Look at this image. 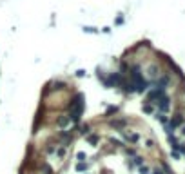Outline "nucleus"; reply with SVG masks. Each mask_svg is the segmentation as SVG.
Returning a JSON list of instances; mask_svg holds the SVG:
<instances>
[{
  "instance_id": "14",
  "label": "nucleus",
  "mask_w": 185,
  "mask_h": 174,
  "mask_svg": "<svg viewBox=\"0 0 185 174\" xmlns=\"http://www.w3.org/2000/svg\"><path fill=\"white\" fill-rule=\"evenodd\" d=\"M44 172H45V174H51V169H49L47 165H44Z\"/></svg>"
},
{
  "instance_id": "6",
  "label": "nucleus",
  "mask_w": 185,
  "mask_h": 174,
  "mask_svg": "<svg viewBox=\"0 0 185 174\" xmlns=\"http://www.w3.org/2000/svg\"><path fill=\"white\" fill-rule=\"evenodd\" d=\"M80 133H82L84 136H87V134H91V125H89V123H85V125H82V127H80Z\"/></svg>"
},
{
  "instance_id": "2",
  "label": "nucleus",
  "mask_w": 185,
  "mask_h": 174,
  "mask_svg": "<svg viewBox=\"0 0 185 174\" xmlns=\"http://www.w3.org/2000/svg\"><path fill=\"white\" fill-rule=\"evenodd\" d=\"M69 123H71V120H69V116H67V114L58 116V127H60V129H65Z\"/></svg>"
},
{
  "instance_id": "11",
  "label": "nucleus",
  "mask_w": 185,
  "mask_h": 174,
  "mask_svg": "<svg viewBox=\"0 0 185 174\" xmlns=\"http://www.w3.org/2000/svg\"><path fill=\"white\" fill-rule=\"evenodd\" d=\"M84 31H85V33H96V27H89V25H87V27H84Z\"/></svg>"
},
{
  "instance_id": "7",
  "label": "nucleus",
  "mask_w": 185,
  "mask_h": 174,
  "mask_svg": "<svg viewBox=\"0 0 185 174\" xmlns=\"http://www.w3.org/2000/svg\"><path fill=\"white\" fill-rule=\"evenodd\" d=\"M87 167H89V165H87L85 162H78V165H76V171H78V172H85V171H87Z\"/></svg>"
},
{
  "instance_id": "5",
  "label": "nucleus",
  "mask_w": 185,
  "mask_h": 174,
  "mask_svg": "<svg viewBox=\"0 0 185 174\" xmlns=\"http://www.w3.org/2000/svg\"><path fill=\"white\" fill-rule=\"evenodd\" d=\"M116 113H118V107L116 105H109L107 111H105V118H109L111 114H116Z\"/></svg>"
},
{
  "instance_id": "13",
  "label": "nucleus",
  "mask_w": 185,
  "mask_h": 174,
  "mask_svg": "<svg viewBox=\"0 0 185 174\" xmlns=\"http://www.w3.org/2000/svg\"><path fill=\"white\" fill-rule=\"evenodd\" d=\"M56 154H58L60 158H64V154H65V149H64V147H60V149L56 151Z\"/></svg>"
},
{
  "instance_id": "4",
  "label": "nucleus",
  "mask_w": 185,
  "mask_h": 174,
  "mask_svg": "<svg viewBox=\"0 0 185 174\" xmlns=\"http://www.w3.org/2000/svg\"><path fill=\"white\" fill-rule=\"evenodd\" d=\"M100 142V136L98 134H87V143L89 145H96Z\"/></svg>"
},
{
  "instance_id": "3",
  "label": "nucleus",
  "mask_w": 185,
  "mask_h": 174,
  "mask_svg": "<svg viewBox=\"0 0 185 174\" xmlns=\"http://www.w3.org/2000/svg\"><path fill=\"white\" fill-rule=\"evenodd\" d=\"M125 120H113V122H109V125L113 127V129H124L125 127Z\"/></svg>"
},
{
  "instance_id": "8",
  "label": "nucleus",
  "mask_w": 185,
  "mask_h": 174,
  "mask_svg": "<svg viewBox=\"0 0 185 174\" xmlns=\"http://www.w3.org/2000/svg\"><path fill=\"white\" fill-rule=\"evenodd\" d=\"M109 143H111V145H114V147H122V145H124V143H122L120 140H116V138H111V140H109Z\"/></svg>"
},
{
  "instance_id": "12",
  "label": "nucleus",
  "mask_w": 185,
  "mask_h": 174,
  "mask_svg": "<svg viewBox=\"0 0 185 174\" xmlns=\"http://www.w3.org/2000/svg\"><path fill=\"white\" fill-rule=\"evenodd\" d=\"M76 76H78V78H84V76H85V71H84V69H78V71H76Z\"/></svg>"
},
{
  "instance_id": "10",
  "label": "nucleus",
  "mask_w": 185,
  "mask_h": 174,
  "mask_svg": "<svg viewBox=\"0 0 185 174\" xmlns=\"http://www.w3.org/2000/svg\"><path fill=\"white\" fill-rule=\"evenodd\" d=\"M140 174H149V167L142 165V167H140Z\"/></svg>"
},
{
  "instance_id": "1",
  "label": "nucleus",
  "mask_w": 185,
  "mask_h": 174,
  "mask_svg": "<svg viewBox=\"0 0 185 174\" xmlns=\"http://www.w3.org/2000/svg\"><path fill=\"white\" fill-rule=\"evenodd\" d=\"M82 113H84V105H76V107H73V109H69V120L73 122V123H78L80 122V118H82Z\"/></svg>"
},
{
  "instance_id": "9",
  "label": "nucleus",
  "mask_w": 185,
  "mask_h": 174,
  "mask_svg": "<svg viewBox=\"0 0 185 174\" xmlns=\"http://www.w3.org/2000/svg\"><path fill=\"white\" fill-rule=\"evenodd\" d=\"M76 160H78V162H85V160H87V154H85V153H78V154H76Z\"/></svg>"
}]
</instances>
